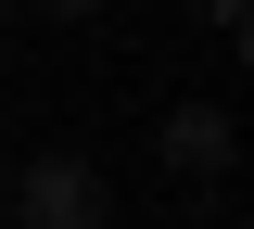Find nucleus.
<instances>
[{"instance_id": "obj_1", "label": "nucleus", "mask_w": 254, "mask_h": 229, "mask_svg": "<svg viewBox=\"0 0 254 229\" xmlns=\"http://www.w3.org/2000/svg\"><path fill=\"white\" fill-rule=\"evenodd\" d=\"M13 217H26V229H102V178H89L76 153H51V165H26Z\"/></svg>"}, {"instance_id": "obj_2", "label": "nucleus", "mask_w": 254, "mask_h": 229, "mask_svg": "<svg viewBox=\"0 0 254 229\" xmlns=\"http://www.w3.org/2000/svg\"><path fill=\"white\" fill-rule=\"evenodd\" d=\"M165 153H178L190 178H229V153H242V140H229V115H216V102H190L178 128H165Z\"/></svg>"}, {"instance_id": "obj_3", "label": "nucleus", "mask_w": 254, "mask_h": 229, "mask_svg": "<svg viewBox=\"0 0 254 229\" xmlns=\"http://www.w3.org/2000/svg\"><path fill=\"white\" fill-rule=\"evenodd\" d=\"M38 13H102V0H38Z\"/></svg>"}, {"instance_id": "obj_4", "label": "nucleus", "mask_w": 254, "mask_h": 229, "mask_svg": "<svg viewBox=\"0 0 254 229\" xmlns=\"http://www.w3.org/2000/svg\"><path fill=\"white\" fill-rule=\"evenodd\" d=\"M203 13H216V26H242V0H203Z\"/></svg>"}]
</instances>
